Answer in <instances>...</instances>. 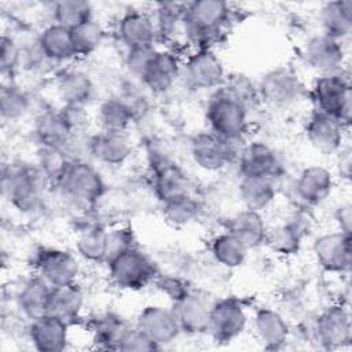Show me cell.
Returning a JSON list of instances; mask_svg holds the SVG:
<instances>
[{"label":"cell","instance_id":"obj_12","mask_svg":"<svg viewBox=\"0 0 352 352\" xmlns=\"http://www.w3.org/2000/svg\"><path fill=\"white\" fill-rule=\"evenodd\" d=\"M314 337L323 349H340L351 344L352 323L348 308L334 304L323 309L314 323Z\"/></svg>","mask_w":352,"mask_h":352},{"label":"cell","instance_id":"obj_4","mask_svg":"<svg viewBox=\"0 0 352 352\" xmlns=\"http://www.w3.org/2000/svg\"><path fill=\"white\" fill-rule=\"evenodd\" d=\"M205 117L209 131L223 139L239 142L248 132L249 109L221 89L209 100Z\"/></svg>","mask_w":352,"mask_h":352},{"label":"cell","instance_id":"obj_13","mask_svg":"<svg viewBox=\"0 0 352 352\" xmlns=\"http://www.w3.org/2000/svg\"><path fill=\"white\" fill-rule=\"evenodd\" d=\"M36 271L51 287H58L77 282L80 263L77 257L63 249H41L34 260Z\"/></svg>","mask_w":352,"mask_h":352},{"label":"cell","instance_id":"obj_29","mask_svg":"<svg viewBox=\"0 0 352 352\" xmlns=\"http://www.w3.org/2000/svg\"><path fill=\"white\" fill-rule=\"evenodd\" d=\"M267 228L261 212L250 209H242L235 213L227 224V232L234 235L248 250L264 245Z\"/></svg>","mask_w":352,"mask_h":352},{"label":"cell","instance_id":"obj_35","mask_svg":"<svg viewBox=\"0 0 352 352\" xmlns=\"http://www.w3.org/2000/svg\"><path fill=\"white\" fill-rule=\"evenodd\" d=\"M132 326L117 314H103L92 323V342L102 349H117Z\"/></svg>","mask_w":352,"mask_h":352},{"label":"cell","instance_id":"obj_18","mask_svg":"<svg viewBox=\"0 0 352 352\" xmlns=\"http://www.w3.org/2000/svg\"><path fill=\"white\" fill-rule=\"evenodd\" d=\"M239 175H258L276 179L282 172L279 154L268 143L254 140L242 147L238 154Z\"/></svg>","mask_w":352,"mask_h":352},{"label":"cell","instance_id":"obj_42","mask_svg":"<svg viewBox=\"0 0 352 352\" xmlns=\"http://www.w3.org/2000/svg\"><path fill=\"white\" fill-rule=\"evenodd\" d=\"M72 38L77 56H85L95 52L104 40L103 26L91 19L72 30Z\"/></svg>","mask_w":352,"mask_h":352},{"label":"cell","instance_id":"obj_5","mask_svg":"<svg viewBox=\"0 0 352 352\" xmlns=\"http://www.w3.org/2000/svg\"><path fill=\"white\" fill-rule=\"evenodd\" d=\"M45 182L37 166H11L3 176V194L21 213H33L41 205Z\"/></svg>","mask_w":352,"mask_h":352},{"label":"cell","instance_id":"obj_43","mask_svg":"<svg viewBox=\"0 0 352 352\" xmlns=\"http://www.w3.org/2000/svg\"><path fill=\"white\" fill-rule=\"evenodd\" d=\"M29 110L28 96L15 85L3 87L0 92V113L4 121H16Z\"/></svg>","mask_w":352,"mask_h":352},{"label":"cell","instance_id":"obj_25","mask_svg":"<svg viewBox=\"0 0 352 352\" xmlns=\"http://www.w3.org/2000/svg\"><path fill=\"white\" fill-rule=\"evenodd\" d=\"M117 33L120 40L131 48L153 47L158 34L157 25L153 18L143 11H128L120 21Z\"/></svg>","mask_w":352,"mask_h":352},{"label":"cell","instance_id":"obj_27","mask_svg":"<svg viewBox=\"0 0 352 352\" xmlns=\"http://www.w3.org/2000/svg\"><path fill=\"white\" fill-rule=\"evenodd\" d=\"M238 198L245 209L263 212L276 198L275 179L258 175H242L238 183Z\"/></svg>","mask_w":352,"mask_h":352},{"label":"cell","instance_id":"obj_46","mask_svg":"<svg viewBox=\"0 0 352 352\" xmlns=\"http://www.w3.org/2000/svg\"><path fill=\"white\" fill-rule=\"evenodd\" d=\"M155 47H139V48H131L128 50V55H126V66L129 69V72L139 78L143 69L146 67L148 59L151 58V55L154 54Z\"/></svg>","mask_w":352,"mask_h":352},{"label":"cell","instance_id":"obj_39","mask_svg":"<svg viewBox=\"0 0 352 352\" xmlns=\"http://www.w3.org/2000/svg\"><path fill=\"white\" fill-rule=\"evenodd\" d=\"M248 249L230 232L216 235L210 241V253L213 258L223 267L234 270L245 264Z\"/></svg>","mask_w":352,"mask_h":352},{"label":"cell","instance_id":"obj_30","mask_svg":"<svg viewBox=\"0 0 352 352\" xmlns=\"http://www.w3.org/2000/svg\"><path fill=\"white\" fill-rule=\"evenodd\" d=\"M84 304L85 294L77 282L52 287L48 301V314L70 324L80 318Z\"/></svg>","mask_w":352,"mask_h":352},{"label":"cell","instance_id":"obj_23","mask_svg":"<svg viewBox=\"0 0 352 352\" xmlns=\"http://www.w3.org/2000/svg\"><path fill=\"white\" fill-rule=\"evenodd\" d=\"M88 153L98 162L109 166L122 165L132 154V143L126 132H104L94 135L88 140Z\"/></svg>","mask_w":352,"mask_h":352},{"label":"cell","instance_id":"obj_40","mask_svg":"<svg viewBox=\"0 0 352 352\" xmlns=\"http://www.w3.org/2000/svg\"><path fill=\"white\" fill-rule=\"evenodd\" d=\"M70 155L56 147H47V146H40L37 151V168L47 180V183L59 186L67 168L72 164Z\"/></svg>","mask_w":352,"mask_h":352},{"label":"cell","instance_id":"obj_22","mask_svg":"<svg viewBox=\"0 0 352 352\" xmlns=\"http://www.w3.org/2000/svg\"><path fill=\"white\" fill-rule=\"evenodd\" d=\"M334 188V176L323 165L304 168L294 183L296 195L309 206L320 205L329 198Z\"/></svg>","mask_w":352,"mask_h":352},{"label":"cell","instance_id":"obj_20","mask_svg":"<svg viewBox=\"0 0 352 352\" xmlns=\"http://www.w3.org/2000/svg\"><path fill=\"white\" fill-rule=\"evenodd\" d=\"M253 333L264 349L278 351L287 344L290 327L280 312L263 307L256 309L253 315Z\"/></svg>","mask_w":352,"mask_h":352},{"label":"cell","instance_id":"obj_32","mask_svg":"<svg viewBox=\"0 0 352 352\" xmlns=\"http://www.w3.org/2000/svg\"><path fill=\"white\" fill-rule=\"evenodd\" d=\"M52 287L38 275L29 278L21 287L16 301L22 314L29 319H37L48 314V301Z\"/></svg>","mask_w":352,"mask_h":352},{"label":"cell","instance_id":"obj_15","mask_svg":"<svg viewBox=\"0 0 352 352\" xmlns=\"http://www.w3.org/2000/svg\"><path fill=\"white\" fill-rule=\"evenodd\" d=\"M135 326L158 348L172 344L182 334L172 308H166L160 304H150L142 308Z\"/></svg>","mask_w":352,"mask_h":352},{"label":"cell","instance_id":"obj_3","mask_svg":"<svg viewBox=\"0 0 352 352\" xmlns=\"http://www.w3.org/2000/svg\"><path fill=\"white\" fill-rule=\"evenodd\" d=\"M109 278L111 283L128 292H138L158 278L155 263L136 246L122 252L107 263Z\"/></svg>","mask_w":352,"mask_h":352},{"label":"cell","instance_id":"obj_48","mask_svg":"<svg viewBox=\"0 0 352 352\" xmlns=\"http://www.w3.org/2000/svg\"><path fill=\"white\" fill-rule=\"evenodd\" d=\"M160 287L162 289L164 293H166L173 301L182 297L184 293H187L190 289L177 278H166L158 280Z\"/></svg>","mask_w":352,"mask_h":352},{"label":"cell","instance_id":"obj_14","mask_svg":"<svg viewBox=\"0 0 352 352\" xmlns=\"http://www.w3.org/2000/svg\"><path fill=\"white\" fill-rule=\"evenodd\" d=\"M302 56L312 70L318 72L319 76H324L342 70L345 51L342 41L324 33H318L305 41Z\"/></svg>","mask_w":352,"mask_h":352},{"label":"cell","instance_id":"obj_37","mask_svg":"<svg viewBox=\"0 0 352 352\" xmlns=\"http://www.w3.org/2000/svg\"><path fill=\"white\" fill-rule=\"evenodd\" d=\"M133 117V109L121 98H109L98 107V122L104 132H126Z\"/></svg>","mask_w":352,"mask_h":352},{"label":"cell","instance_id":"obj_17","mask_svg":"<svg viewBox=\"0 0 352 352\" xmlns=\"http://www.w3.org/2000/svg\"><path fill=\"white\" fill-rule=\"evenodd\" d=\"M213 301L201 292L188 290L173 301L172 311L179 323L182 333L188 336H199L208 331L209 315Z\"/></svg>","mask_w":352,"mask_h":352},{"label":"cell","instance_id":"obj_31","mask_svg":"<svg viewBox=\"0 0 352 352\" xmlns=\"http://www.w3.org/2000/svg\"><path fill=\"white\" fill-rule=\"evenodd\" d=\"M37 45L44 56L51 62H66L77 56L72 38V30L55 22L41 30Z\"/></svg>","mask_w":352,"mask_h":352},{"label":"cell","instance_id":"obj_21","mask_svg":"<svg viewBox=\"0 0 352 352\" xmlns=\"http://www.w3.org/2000/svg\"><path fill=\"white\" fill-rule=\"evenodd\" d=\"M345 126L336 118L314 111L305 125L308 143L323 154H333L342 147Z\"/></svg>","mask_w":352,"mask_h":352},{"label":"cell","instance_id":"obj_36","mask_svg":"<svg viewBox=\"0 0 352 352\" xmlns=\"http://www.w3.org/2000/svg\"><path fill=\"white\" fill-rule=\"evenodd\" d=\"M162 204L161 213L165 223L173 228H184L192 224L201 213V205L190 192L172 197Z\"/></svg>","mask_w":352,"mask_h":352},{"label":"cell","instance_id":"obj_16","mask_svg":"<svg viewBox=\"0 0 352 352\" xmlns=\"http://www.w3.org/2000/svg\"><path fill=\"white\" fill-rule=\"evenodd\" d=\"M183 60L172 50L155 48L139 80L150 91L164 94L169 91L182 76Z\"/></svg>","mask_w":352,"mask_h":352},{"label":"cell","instance_id":"obj_1","mask_svg":"<svg viewBox=\"0 0 352 352\" xmlns=\"http://www.w3.org/2000/svg\"><path fill=\"white\" fill-rule=\"evenodd\" d=\"M230 16V7L220 0H197L184 6L186 38L197 48H210Z\"/></svg>","mask_w":352,"mask_h":352},{"label":"cell","instance_id":"obj_38","mask_svg":"<svg viewBox=\"0 0 352 352\" xmlns=\"http://www.w3.org/2000/svg\"><path fill=\"white\" fill-rule=\"evenodd\" d=\"M107 231L100 224L82 227L76 236V250L80 257L91 263H104L107 250Z\"/></svg>","mask_w":352,"mask_h":352},{"label":"cell","instance_id":"obj_2","mask_svg":"<svg viewBox=\"0 0 352 352\" xmlns=\"http://www.w3.org/2000/svg\"><path fill=\"white\" fill-rule=\"evenodd\" d=\"M315 110L338 120L345 128L351 122L352 91L348 76L341 70L319 76L312 85Z\"/></svg>","mask_w":352,"mask_h":352},{"label":"cell","instance_id":"obj_9","mask_svg":"<svg viewBox=\"0 0 352 352\" xmlns=\"http://www.w3.org/2000/svg\"><path fill=\"white\" fill-rule=\"evenodd\" d=\"M235 143L206 131L198 133L191 142V157L198 168L206 172H220L232 161H236L239 151Z\"/></svg>","mask_w":352,"mask_h":352},{"label":"cell","instance_id":"obj_45","mask_svg":"<svg viewBox=\"0 0 352 352\" xmlns=\"http://www.w3.org/2000/svg\"><path fill=\"white\" fill-rule=\"evenodd\" d=\"M154 349H160V348L136 326H132L129 329V331L125 334L118 348V351H128V352H144V351H154Z\"/></svg>","mask_w":352,"mask_h":352},{"label":"cell","instance_id":"obj_7","mask_svg":"<svg viewBox=\"0 0 352 352\" xmlns=\"http://www.w3.org/2000/svg\"><path fill=\"white\" fill-rule=\"evenodd\" d=\"M304 85L298 74L286 66H279L263 74L257 94L260 99L272 109H287L298 102Z\"/></svg>","mask_w":352,"mask_h":352},{"label":"cell","instance_id":"obj_49","mask_svg":"<svg viewBox=\"0 0 352 352\" xmlns=\"http://www.w3.org/2000/svg\"><path fill=\"white\" fill-rule=\"evenodd\" d=\"M336 223L338 224V230L346 234H351L352 228V208L349 204H341L334 213Z\"/></svg>","mask_w":352,"mask_h":352},{"label":"cell","instance_id":"obj_41","mask_svg":"<svg viewBox=\"0 0 352 352\" xmlns=\"http://www.w3.org/2000/svg\"><path fill=\"white\" fill-rule=\"evenodd\" d=\"M92 4L84 0H62L54 4L55 23L73 30L77 26L94 19Z\"/></svg>","mask_w":352,"mask_h":352},{"label":"cell","instance_id":"obj_8","mask_svg":"<svg viewBox=\"0 0 352 352\" xmlns=\"http://www.w3.org/2000/svg\"><path fill=\"white\" fill-rule=\"evenodd\" d=\"M180 77L191 89L206 91L221 87L227 76L221 59L212 48H195L183 60Z\"/></svg>","mask_w":352,"mask_h":352},{"label":"cell","instance_id":"obj_33","mask_svg":"<svg viewBox=\"0 0 352 352\" xmlns=\"http://www.w3.org/2000/svg\"><path fill=\"white\" fill-rule=\"evenodd\" d=\"M322 33L344 41L352 32V0L326 3L319 12Z\"/></svg>","mask_w":352,"mask_h":352},{"label":"cell","instance_id":"obj_47","mask_svg":"<svg viewBox=\"0 0 352 352\" xmlns=\"http://www.w3.org/2000/svg\"><path fill=\"white\" fill-rule=\"evenodd\" d=\"M19 56H21V52H19L16 43L8 36H3L1 37V48H0L1 72L11 73L19 62Z\"/></svg>","mask_w":352,"mask_h":352},{"label":"cell","instance_id":"obj_34","mask_svg":"<svg viewBox=\"0 0 352 352\" xmlns=\"http://www.w3.org/2000/svg\"><path fill=\"white\" fill-rule=\"evenodd\" d=\"M56 91L63 104L87 106L94 96L95 85L85 72L67 70L58 78Z\"/></svg>","mask_w":352,"mask_h":352},{"label":"cell","instance_id":"obj_28","mask_svg":"<svg viewBox=\"0 0 352 352\" xmlns=\"http://www.w3.org/2000/svg\"><path fill=\"white\" fill-rule=\"evenodd\" d=\"M34 135L40 146L56 147L66 151L76 133L60 110H47L36 118Z\"/></svg>","mask_w":352,"mask_h":352},{"label":"cell","instance_id":"obj_24","mask_svg":"<svg viewBox=\"0 0 352 352\" xmlns=\"http://www.w3.org/2000/svg\"><path fill=\"white\" fill-rule=\"evenodd\" d=\"M151 168L153 188L161 202L190 192L187 175L176 162L166 157H158L153 161Z\"/></svg>","mask_w":352,"mask_h":352},{"label":"cell","instance_id":"obj_44","mask_svg":"<svg viewBox=\"0 0 352 352\" xmlns=\"http://www.w3.org/2000/svg\"><path fill=\"white\" fill-rule=\"evenodd\" d=\"M135 246L133 232L129 227H114L107 231V250H106V264L121 254L122 252Z\"/></svg>","mask_w":352,"mask_h":352},{"label":"cell","instance_id":"obj_6","mask_svg":"<svg viewBox=\"0 0 352 352\" xmlns=\"http://www.w3.org/2000/svg\"><path fill=\"white\" fill-rule=\"evenodd\" d=\"M59 187L67 198L80 205L98 202L106 191V183L102 175L85 160L72 161Z\"/></svg>","mask_w":352,"mask_h":352},{"label":"cell","instance_id":"obj_26","mask_svg":"<svg viewBox=\"0 0 352 352\" xmlns=\"http://www.w3.org/2000/svg\"><path fill=\"white\" fill-rule=\"evenodd\" d=\"M305 226L300 216H293L287 221L267 228L264 245H267L275 254L292 257L300 253Z\"/></svg>","mask_w":352,"mask_h":352},{"label":"cell","instance_id":"obj_11","mask_svg":"<svg viewBox=\"0 0 352 352\" xmlns=\"http://www.w3.org/2000/svg\"><path fill=\"white\" fill-rule=\"evenodd\" d=\"M351 241V234L340 230L319 235L312 246L318 265L330 274H349L352 267Z\"/></svg>","mask_w":352,"mask_h":352},{"label":"cell","instance_id":"obj_10","mask_svg":"<svg viewBox=\"0 0 352 352\" xmlns=\"http://www.w3.org/2000/svg\"><path fill=\"white\" fill-rule=\"evenodd\" d=\"M248 320L246 309L238 300L221 298L212 304L206 333L216 342L227 344L245 331Z\"/></svg>","mask_w":352,"mask_h":352},{"label":"cell","instance_id":"obj_19","mask_svg":"<svg viewBox=\"0 0 352 352\" xmlns=\"http://www.w3.org/2000/svg\"><path fill=\"white\" fill-rule=\"evenodd\" d=\"M69 326L54 315H43L30 320L29 340L33 348L40 352H62L69 344Z\"/></svg>","mask_w":352,"mask_h":352}]
</instances>
